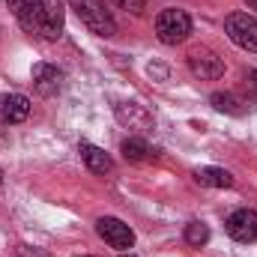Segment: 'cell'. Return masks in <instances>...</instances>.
<instances>
[{"instance_id": "20", "label": "cell", "mask_w": 257, "mask_h": 257, "mask_svg": "<svg viewBox=\"0 0 257 257\" xmlns=\"http://www.w3.org/2000/svg\"><path fill=\"white\" fill-rule=\"evenodd\" d=\"M0 144H9V128H6L3 120H0Z\"/></svg>"}, {"instance_id": "1", "label": "cell", "mask_w": 257, "mask_h": 257, "mask_svg": "<svg viewBox=\"0 0 257 257\" xmlns=\"http://www.w3.org/2000/svg\"><path fill=\"white\" fill-rule=\"evenodd\" d=\"M69 6L75 9V15L81 18V24L90 33H96L102 39H111L117 33V21H114L111 9L105 6V0H69Z\"/></svg>"}, {"instance_id": "2", "label": "cell", "mask_w": 257, "mask_h": 257, "mask_svg": "<svg viewBox=\"0 0 257 257\" xmlns=\"http://www.w3.org/2000/svg\"><path fill=\"white\" fill-rule=\"evenodd\" d=\"M6 6H9V12L15 15V21H18L30 36H42V39L54 42L42 0H6Z\"/></svg>"}, {"instance_id": "18", "label": "cell", "mask_w": 257, "mask_h": 257, "mask_svg": "<svg viewBox=\"0 0 257 257\" xmlns=\"http://www.w3.org/2000/svg\"><path fill=\"white\" fill-rule=\"evenodd\" d=\"M245 87H248L251 93H257V69H248V72H245Z\"/></svg>"}, {"instance_id": "16", "label": "cell", "mask_w": 257, "mask_h": 257, "mask_svg": "<svg viewBox=\"0 0 257 257\" xmlns=\"http://www.w3.org/2000/svg\"><path fill=\"white\" fill-rule=\"evenodd\" d=\"M186 242H189V245H197V248L206 245V242H209V227H206L203 221H189V224H186Z\"/></svg>"}, {"instance_id": "14", "label": "cell", "mask_w": 257, "mask_h": 257, "mask_svg": "<svg viewBox=\"0 0 257 257\" xmlns=\"http://www.w3.org/2000/svg\"><path fill=\"white\" fill-rule=\"evenodd\" d=\"M120 153H123L126 162H150V159L156 156L144 138H126V141L120 144Z\"/></svg>"}, {"instance_id": "13", "label": "cell", "mask_w": 257, "mask_h": 257, "mask_svg": "<svg viewBox=\"0 0 257 257\" xmlns=\"http://www.w3.org/2000/svg\"><path fill=\"white\" fill-rule=\"evenodd\" d=\"M209 105L215 111H221V114H230V117H242L248 111V102L239 99L236 93H212L209 96Z\"/></svg>"}, {"instance_id": "10", "label": "cell", "mask_w": 257, "mask_h": 257, "mask_svg": "<svg viewBox=\"0 0 257 257\" xmlns=\"http://www.w3.org/2000/svg\"><path fill=\"white\" fill-rule=\"evenodd\" d=\"M30 78H33V87H36L39 96H54L63 87V72L51 63H36Z\"/></svg>"}, {"instance_id": "8", "label": "cell", "mask_w": 257, "mask_h": 257, "mask_svg": "<svg viewBox=\"0 0 257 257\" xmlns=\"http://www.w3.org/2000/svg\"><path fill=\"white\" fill-rule=\"evenodd\" d=\"M224 230L236 242H257V212L254 209H236L227 215Z\"/></svg>"}, {"instance_id": "11", "label": "cell", "mask_w": 257, "mask_h": 257, "mask_svg": "<svg viewBox=\"0 0 257 257\" xmlns=\"http://www.w3.org/2000/svg\"><path fill=\"white\" fill-rule=\"evenodd\" d=\"M78 153H81V162H84L93 174H111V171H114V159H111L102 147L81 141V144H78Z\"/></svg>"}, {"instance_id": "7", "label": "cell", "mask_w": 257, "mask_h": 257, "mask_svg": "<svg viewBox=\"0 0 257 257\" xmlns=\"http://www.w3.org/2000/svg\"><path fill=\"white\" fill-rule=\"evenodd\" d=\"M189 69L194 78L200 81H215L224 75V60L212 51V48H194L189 54Z\"/></svg>"}, {"instance_id": "24", "label": "cell", "mask_w": 257, "mask_h": 257, "mask_svg": "<svg viewBox=\"0 0 257 257\" xmlns=\"http://www.w3.org/2000/svg\"><path fill=\"white\" fill-rule=\"evenodd\" d=\"M84 257H87V254H84Z\"/></svg>"}, {"instance_id": "12", "label": "cell", "mask_w": 257, "mask_h": 257, "mask_svg": "<svg viewBox=\"0 0 257 257\" xmlns=\"http://www.w3.org/2000/svg\"><path fill=\"white\" fill-rule=\"evenodd\" d=\"M192 177L197 186H206V189H233V174L224 171V168L206 165V168H197Z\"/></svg>"}, {"instance_id": "4", "label": "cell", "mask_w": 257, "mask_h": 257, "mask_svg": "<svg viewBox=\"0 0 257 257\" xmlns=\"http://www.w3.org/2000/svg\"><path fill=\"white\" fill-rule=\"evenodd\" d=\"M224 33L230 42L248 54H257V18L248 12H230L224 18Z\"/></svg>"}, {"instance_id": "22", "label": "cell", "mask_w": 257, "mask_h": 257, "mask_svg": "<svg viewBox=\"0 0 257 257\" xmlns=\"http://www.w3.org/2000/svg\"><path fill=\"white\" fill-rule=\"evenodd\" d=\"M120 257H135V254H120Z\"/></svg>"}, {"instance_id": "5", "label": "cell", "mask_w": 257, "mask_h": 257, "mask_svg": "<svg viewBox=\"0 0 257 257\" xmlns=\"http://www.w3.org/2000/svg\"><path fill=\"white\" fill-rule=\"evenodd\" d=\"M96 233L111 245V248H120V251H128L135 245V230L128 227L126 221L114 218V215H102L96 221Z\"/></svg>"}, {"instance_id": "21", "label": "cell", "mask_w": 257, "mask_h": 257, "mask_svg": "<svg viewBox=\"0 0 257 257\" xmlns=\"http://www.w3.org/2000/svg\"><path fill=\"white\" fill-rule=\"evenodd\" d=\"M245 3H248V6H251V9H257V0H245Z\"/></svg>"}, {"instance_id": "17", "label": "cell", "mask_w": 257, "mask_h": 257, "mask_svg": "<svg viewBox=\"0 0 257 257\" xmlns=\"http://www.w3.org/2000/svg\"><path fill=\"white\" fill-rule=\"evenodd\" d=\"M111 6H117V9H123V12H128V15H144V9H147V3L144 0H108Z\"/></svg>"}, {"instance_id": "23", "label": "cell", "mask_w": 257, "mask_h": 257, "mask_svg": "<svg viewBox=\"0 0 257 257\" xmlns=\"http://www.w3.org/2000/svg\"><path fill=\"white\" fill-rule=\"evenodd\" d=\"M0 183H3V171H0Z\"/></svg>"}, {"instance_id": "19", "label": "cell", "mask_w": 257, "mask_h": 257, "mask_svg": "<svg viewBox=\"0 0 257 257\" xmlns=\"http://www.w3.org/2000/svg\"><path fill=\"white\" fill-rule=\"evenodd\" d=\"M147 72H150V75H156V78H162V81L168 78V69H165V66H156V63H150V69H147Z\"/></svg>"}, {"instance_id": "15", "label": "cell", "mask_w": 257, "mask_h": 257, "mask_svg": "<svg viewBox=\"0 0 257 257\" xmlns=\"http://www.w3.org/2000/svg\"><path fill=\"white\" fill-rule=\"evenodd\" d=\"M42 3H45V15H48L51 36L60 39L63 36V0H42Z\"/></svg>"}, {"instance_id": "3", "label": "cell", "mask_w": 257, "mask_h": 257, "mask_svg": "<svg viewBox=\"0 0 257 257\" xmlns=\"http://www.w3.org/2000/svg\"><path fill=\"white\" fill-rule=\"evenodd\" d=\"M192 33V18L183 9H162L156 15V36L165 45H180Z\"/></svg>"}, {"instance_id": "9", "label": "cell", "mask_w": 257, "mask_h": 257, "mask_svg": "<svg viewBox=\"0 0 257 257\" xmlns=\"http://www.w3.org/2000/svg\"><path fill=\"white\" fill-rule=\"evenodd\" d=\"M30 117V99L24 93H0V120L6 126L24 123Z\"/></svg>"}, {"instance_id": "6", "label": "cell", "mask_w": 257, "mask_h": 257, "mask_svg": "<svg viewBox=\"0 0 257 257\" xmlns=\"http://www.w3.org/2000/svg\"><path fill=\"white\" fill-rule=\"evenodd\" d=\"M114 117H117L120 126L132 128V132H141V135H147V132L156 128L153 114L141 102H120V105H114Z\"/></svg>"}]
</instances>
